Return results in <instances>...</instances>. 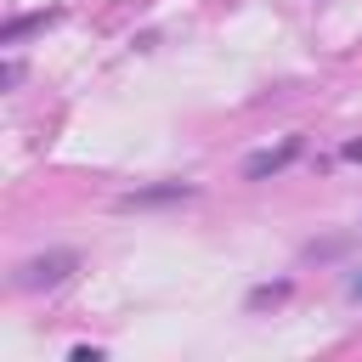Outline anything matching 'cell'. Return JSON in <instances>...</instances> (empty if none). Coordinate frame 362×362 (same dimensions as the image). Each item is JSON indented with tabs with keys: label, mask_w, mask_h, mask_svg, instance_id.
<instances>
[{
	"label": "cell",
	"mask_w": 362,
	"mask_h": 362,
	"mask_svg": "<svg viewBox=\"0 0 362 362\" xmlns=\"http://www.w3.org/2000/svg\"><path fill=\"white\" fill-rule=\"evenodd\" d=\"M74 266H79V255H74V249H57V255L23 260V266H17V283H23V288H57Z\"/></svg>",
	"instance_id": "cell-1"
},
{
	"label": "cell",
	"mask_w": 362,
	"mask_h": 362,
	"mask_svg": "<svg viewBox=\"0 0 362 362\" xmlns=\"http://www.w3.org/2000/svg\"><path fill=\"white\" fill-rule=\"evenodd\" d=\"M294 153H300V136H288L283 147H266V153H255V158L243 164V175H249V181H260V175H272V170H283V164H288Z\"/></svg>",
	"instance_id": "cell-2"
},
{
	"label": "cell",
	"mask_w": 362,
	"mask_h": 362,
	"mask_svg": "<svg viewBox=\"0 0 362 362\" xmlns=\"http://www.w3.org/2000/svg\"><path fill=\"white\" fill-rule=\"evenodd\" d=\"M198 187H187V181H170V187H147V192H124L119 204L124 209H136V204H170V198H192Z\"/></svg>",
	"instance_id": "cell-3"
},
{
	"label": "cell",
	"mask_w": 362,
	"mask_h": 362,
	"mask_svg": "<svg viewBox=\"0 0 362 362\" xmlns=\"http://www.w3.org/2000/svg\"><path fill=\"white\" fill-rule=\"evenodd\" d=\"M51 17H57V11H28V17H11V23L0 28V45H17V40L28 34V28H45Z\"/></svg>",
	"instance_id": "cell-4"
},
{
	"label": "cell",
	"mask_w": 362,
	"mask_h": 362,
	"mask_svg": "<svg viewBox=\"0 0 362 362\" xmlns=\"http://www.w3.org/2000/svg\"><path fill=\"white\" fill-rule=\"evenodd\" d=\"M345 158H351V164H362V141H345Z\"/></svg>",
	"instance_id": "cell-5"
},
{
	"label": "cell",
	"mask_w": 362,
	"mask_h": 362,
	"mask_svg": "<svg viewBox=\"0 0 362 362\" xmlns=\"http://www.w3.org/2000/svg\"><path fill=\"white\" fill-rule=\"evenodd\" d=\"M351 294H356V300H362V277H356V283H351Z\"/></svg>",
	"instance_id": "cell-6"
}]
</instances>
